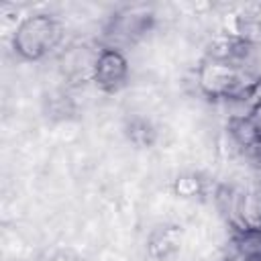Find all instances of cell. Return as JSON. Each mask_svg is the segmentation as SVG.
Listing matches in <instances>:
<instances>
[{
    "label": "cell",
    "mask_w": 261,
    "mask_h": 261,
    "mask_svg": "<svg viewBox=\"0 0 261 261\" xmlns=\"http://www.w3.org/2000/svg\"><path fill=\"white\" fill-rule=\"evenodd\" d=\"M53 37V22L49 18H31L27 20L18 31V49L31 57H37L45 51L47 45H51Z\"/></svg>",
    "instance_id": "6da1fadb"
},
{
    "label": "cell",
    "mask_w": 261,
    "mask_h": 261,
    "mask_svg": "<svg viewBox=\"0 0 261 261\" xmlns=\"http://www.w3.org/2000/svg\"><path fill=\"white\" fill-rule=\"evenodd\" d=\"M124 73H126V63H124L120 53L104 51L98 57V61H96V80L102 86L112 88V86L120 84L124 80Z\"/></svg>",
    "instance_id": "7a4b0ae2"
},
{
    "label": "cell",
    "mask_w": 261,
    "mask_h": 261,
    "mask_svg": "<svg viewBox=\"0 0 261 261\" xmlns=\"http://www.w3.org/2000/svg\"><path fill=\"white\" fill-rule=\"evenodd\" d=\"M237 253L245 261L261 257V228L259 226H247L241 230L237 239Z\"/></svg>",
    "instance_id": "3957f363"
},
{
    "label": "cell",
    "mask_w": 261,
    "mask_h": 261,
    "mask_svg": "<svg viewBox=\"0 0 261 261\" xmlns=\"http://www.w3.org/2000/svg\"><path fill=\"white\" fill-rule=\"evenodd\" d=\"M257 24H261V8H259V12H257Z\"/></svg>",
    "instance_id": "277c9868"
}]
</instances>
